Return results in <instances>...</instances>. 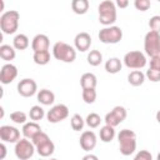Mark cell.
I'll use <instances>...</instances> for the list:
<instances>
[{"label": "cell", "instance_id": "1", "mask_svg": "<svg viewBox=\"0 0 160 160\" xmlns=\"http://www.w3.org/2000/svg\"><path fill=\"white\" fill-rule=\"evenodd\" d=\"M118 140L120 145V152L124 156L131 155L136 149V134L132 130L122 129L118 134Z\"/></svg>", "mask_w": 160, "mask_h": 160}, {"label": "cell", "instance_id": "2", "mask_svg": "<svg viewBox=\"0 0 160 160\" xmlns=\"http://www.w3.org/2000/svg\"><path fill=\"white\" fill-rule=\"evenodd\" d=\"M31 142L34 144L38 154L42 158H48L50 155L54 154L55 151V145L54 142L50 140L49 135L44 131H40L39 134H36L32 139H31Z\"/></svg>", "mask_w": 160, "mask_h": 160}, {"label": "cell", "instance_id": "3", "mask_svg": "<svg viewBox=\"0 0 160 160\" xmlns=\"http://www.w3.org/2000/svg\"><path fill=\"white\" fill-rule=\"evenodd\" d=\"M99 21L105 26H112L116 21V6L111 0H105L99 4Z\"/></svg>", "mask_w": 160, "mask_h": 160}, {"label": "cell", "instance_id": "4", "mask_svg": "<svg viewBox=\"0 0 160 160\" xmlns=\"http://www.w3.org/2000/svg\"><path fill=\"white\" fill-rule=\"evenodd\" d=\"M20 14L16 10H8L0 16V29L4 34H14L19 28Z\"/></svg>", "mask_w": 160, "mask_h": 160}, {"label": "cell", "instance_id": "5", "mask_svg": "<svg viewBox=\"0 0 160 160\" xmlns=\"http://www.w3.org/2000/svg\"><path fill=\"white\" fill-rule=\"evenodd\" d=\"M52 55L62 62H72L76 59V50L64 41H58L52 46Z\"/></svg>", "mask_w": 160, "mask_h": 160}, {"label": "cell", "instance_id": "6", "mask_svg": "<svg viewBox=\"0 0 160 160\" xmlns=\"http://www.w3.org/2000/svg\"><path fill=\"white\" fill-rule=\"evenodd\" d=\"M144 50L150 58L160 55V34L155 31H148L144 39Z\"/></svg>", "mask_w": 160, "mask_h": 160}, {"label": "cell", "instance_id": "7", "mask_svg": "<svg viewBox=\"0 0 160 160\" xmlns=\"http://www.w3.org/2000/svg\"><path fill=\"white\" fill-rule=\"evenodd\" d=\"M99 40L104 44H118L122 39V30L119 26H106L99 31Z\"/></svg>", "mask_w": 160, "mask_h": 160}, {"label": "cell", "instance_id": "8", "mask_svg": "<svg viewBox=\"0 0 160 160\" xmlns=\"http://www.w3.org/2000/svg\"><path fill=\"white\" fill-rule=\"evenodd\" d=\"M124 64L129 69H141L146 65V58L141 51L132 50L124 55Z\"/></svg>", "mask_w": 160, "mask_h": 160}, {"label": "cell", "instance_id": "9", "mask_svg": "<svg viewBox=\"0 0 160 160\" xmlns=\"http://www.w3.org/2000/svg\"><path fill=\"white\" fill-rule=\"evenodd\" d=\"M35 150L36 149H35L34 144L30 140H28V139H20L15 144V149H14L15 156L18 159H20V160H28V159H30L34 155Z\"/></svg>", "mask_w": 160, "mask_h": 160}, {"label": "cell", "instance_id": "10", "mask_svg": "<svg viewBox=\"0 0 160 160\" xmlns=\"http://www.w3.org/2000/svg\"><path fill=\"white\" fill-rule=\"evenodd\" d=\"M69 116V108L64 104H58L54 105L48 112H46V119L51 124H56L60 122L62 120H65Z\"/></svg>", "mask_w": 160, "mask_h": 160}, {"label": "cell", "instance_id": "11", "mask_svg": "<svg viewBox=\"0 0 160 160\" xmlns=\"http://www.w3.org/2000/svg\"><path fill=\"white\" fill-rule=\"evenodd\" d=\"M0 139L2 142H18L20 140V131L15 126L1 125L0 126Z\"/></svg>", "mask_w": 160, "mask_h": 160}, {"label": "cell", "instance_id": "12", "mask_svg": "<svg viewBox=\"0 0 160 160\" xmlns=\"http://www.w3.org/2000/svg\"><path fill=\"white\" fill-rule=\"evenodd\" d=\"M18 92L24 98H30L38 91V85L32 79H22L18 82Z\"/></svg>", "mask_w": 160, "mask_h": 160}, {"label": "cell", "instance_id": "13", "mask_svg": "<svg viewBox=\"0 0 160 160\" xmlns=\"http://www.w3.org/2000/svg\"><path fill=\"white\" fill-rule=\"evenodd\" d=\"M16 76H18V68L15 65H12L11 62H8L1 66V70H0L1 84H4V85L10 84L16 79Z\"/></svg>", "mask_w": 160, "mask_h": 160}, {"label": "cell", "instance_id": "14", "mask_svg": "<svg viewBox=\"0 0 160 160\" xmlns=\"http://www.w3.org/2000/svg\"><path fill=\"white\" fill-rule=\"evenodd\" d=\"M96 135L94 131L91 130H86L81 134L80 139H79V142H80V146L82 150L85 151H91L95 146H96Z\"/></svg>", "mask_w": 160, "mask_h": 160}, {"label": "cell", "instance_id": "15", "mask_svg": "<svg viewBox=\"0 0 160 160\" xmlns=\"http://www.w3.org/2000/svg\"><path fill=\"white\" fill-rule=\"evenodd\" d=\"M50 46V40L45 34H38L34 36L31 41V49L34 52L39 51H48Z\"/></svg>", "mask_w": 160, "mask_h": 160}, {"label": "cell", "instance_id": "16", "mask_svg": "<svg viewBox=\"0 0 160 160\" xmlns=\"http://www.w3.org/2000/svg\"><path fill=\"white\" fill-rule=\"evenodd\" d=\"M74 44H75V49L84 52V51H88L91 46V36L82 31V32H79L76 34L75 39H74Z\"/></svg>", "mask_w": 160, "mask_h": 160}, {"label": "cell", "instance_id": "17", "mask_svg": "<svg viewBox=\"0 0 160 160\" xmlns=\"http://www.w3.org/2000/svg\"><path fill=\"white\" fill-rule=\"evenodd\" d=\"M21 131H22V135L25 136V139H30L31 140L36 134H39L41 131V128H40V125L38 122L29 121V122H26V124L22 125Z\"/></svg>", "mask_w": 160, "mask_h": 160}, {"label": "cell", "instance_id": "18", "mask_svg": "<svg viewBox=\"0 0 160 160\" xmlns=\"http://www.w3.org/2000/svg\"><path fill=\"white\" fill-rule=\"evenodd\" d=\"M36 98H38V101L42 105H51L55 101V94L51 90H48V89L39 90Z\"/></svg>", "mask_w": 160, "mask_h": 160}, {"label": "cell", "instance_id": "19", "mask_svg": "<svg viewBox=\"0 0 160 160\" xmlns=\"http://www.w3.org/2000/svg\"><path fill=\"white\" fill-rule=\"evenodd\" d=\"M98 79L92 72H85L80 78V85L82 89H95Z\"/></svg>", "mask_w": 160, "mask_h": 160}, {"label": "cell", "instance_id": "20", "mask_svg": "<svg viewBox=\"0 0 160 160\" xmlns=\"http://www.w3.org/2000/svg\"><path fill=\"white\" fill-rule=\"evenodd\" d=\"M145 78H146V76H145L144 72H141L140 70H134V71H131V72L128 75V81H129V84L132 85V86H140V85L144 84Z\"/></svg>", "mask_w": 160, "mask_h": 160}, {"label": "cell", "instance_id": "21", "mask_svg": "<svg viewBox=\"0 0 160 160\" xmlns=\"http://www.w3.org/2000/svg\"><path fill=\"white\" fill-rule=\"evenodd\" d=\"M121 68H122V64L119 58H110L105 62V70L109 74H116L121 70Z\"/></svg>", "mask_w": 160, "mask_h": 160}, {"label": "cell", "instance_id": "22", "mask_svg": "<svg viewBox=\"0 0 160 160\" xmlns=\"http://www.w3.org/2000/svg\"><path fill=\"white\" fill-rule=\"evenodd\" d=\"M71 9L78 15H84L89 10V1L88 0H72Z\"/></svg>", "mask_w": 160, "mask_h": 160}, {"label": "cell", "instance_id": "23", "mask_svg": "<svg viewBox=\"0 0 160 160\" xmlns=\"http://www.w3.org/2000/svg\"><path fill=\"white\" fill-rule=\"evenodd\" d=\"M16 56V52H15V48L14 46H10L8 44H2L0 46V58L5 61H11L14 60Z\"/></svg>", "mask_w": 160, "mask_h": 160}, {"label": "cell", "instance_id": "24", "mask_svg": "<svg viewBox=\"0 0 160 160\" xmlns=\"http://www.w3.org/2000/svg\"><path fill=\"white\" fill-rule=\"evenodd\" d=\"M12 46L15 48V50H25L29 46V38L25 34L15 35L12 40Z\"/></svg>", "mask_w": 160, "mask_h": 160}, {"label": "cell", "instance_id": "25", "mask_svg": "<svg viewBox=\"0 0 160 160\" xmlns=\"http://www.w3.org/2000/svg\"><path fill=\"white\" fill-rule=\"evenodd\" d=\"M100 140L102 142H110L114 138H115V130L112 126H109V125H104L101 129H100Z\"/></svg>", "mask_w": 160, "mask_h": 160}, {"label": "cell", "instance_id": "26", "mask_svg": "<svg viewBox=\"0 0 160 160\" xmlns=\"http://www.w3.org/2000/svg\"><path fill=\"white\" fill-rule=\"evenodd\" d=\"M32 60L36 65H46L50 61V52L48 51H39V52H34L32 55Z\"/></svg>", "mask_w": 160, "mask_h": 160}, {"label": "cell", "instance_id": "27", "mask_svg": "<svg viewBox=\"0 0 160 160\" xmlns=\"http://www.w3.org/2000/svg\"><path fill=\"white\" fill-rule=\"evenodd\" d=\"M88 62L91 65V66H98L101 64L102 61V54L99 51V50H91L89 54H88V58H86Z\"/></svg>", "mask_w": 160, "mask_h": 160}, {"label": "cell", "instance_id": "28", "mask_svg": "<svg viewBox=\"0 0 160 160\" xmlns=\"http://www.w3.org/2000/svg\"><path fill=\"white\" fill-rule=\"evenodd\" d=\"M29 116H30V119L32 120V121H39V120H41L44 116H45V111H44V109L40 106V105H34V106H31V109L29 110Z\"/></svg>", "mask_w": 160, "mask_h": 160}, {"label": "cell", "instance_id": "29", "mask_svg": "<svg viewBox=\"0 0 160 160\" xmlns=\"http://www.w3.org/2000/svg\"><path fill=\"white\" fill-rule=\"evenodd\" d=\"M70 124H71L72 130L80 131V130H82V128H84V125H85V120L81 118L80 114H74V115L71 116V119H70Z\"/></svg>", "mask_w": 160, "mask_h": 160}, {"label": "cell", "instance_id": "30", "mask_svg": "<svg viewBox=\"0 0 160 160\" xmlns=\"http://www.w3.org/2000/svg\"><path fill=\"white\" fill-rule=\"evenodd\" d=\"M100 122H101V118H100V115H98L96 112H90V114L86 116V119H85V124H86L89 128H91V129L98 128V126L100 125Z\"/></svg>", "mask_w": 160, "mask_h": 160}, {"label": "cell", "instance_id": "31", "mask_svg": "<svg viewBox=\"0 0 160 160\" xmlns=\"http://www.w3.org/2000/svg\"><path fill=\"white\" fill-rule=\"evenodd\" d=\"M82 100L86 104H94L96 100L95 89H82Z\"/></svg>", "mask_w": 160, "mask_h": 160}, {"label": "cell", "instance_id": "32", "mask_svg": "<svg viewBox=\"0 0 160 160\" xmlns=\"http://www.w3.org/2000/svg\"><path fill=\"white\" fill-rule=\"evenodd\" d=\"M10 119L15 122V124H26V119H28V115L24 112V111H14L10 114Z\"/></svg>", "mask_w": 160, "mask_h": 160}, {"label": "cell", "instance_id": "33", "mask_svg": "<svg viewBox=\"0 0 160 160\" xmlns=\"http://www.w3.org/2000/svg\"><path fill=\"white\" fill-rule=\"evenodd\" d=\"M111 112L116 116V119L120 121V122H122L125 119H126V109L124 108V106H120V105H118V106H114L112 108V110H111Z\"/></svg>", "mask_w": 160, "mask_h": 160}, {"label": "cell", "instance_id": "34", "mask_svg": "<svg viewBox=\"0 0 160 160\" xmlns=\"http://www.w3.org/2000/svg\"><path fill=\"white\" fill-rule=\"evenodd\" d=\"M149 28L151 29V31H155V32L160 34V15H154V16L150 18Z\"/></svg>", "mask_w": 160, "mask_h": 160}, {"label": "cell", "instance_id": "35", "mask_svg": "<svg viewBox=\"0 0 160 160\" xmlns=\"http://www.w3.org/2000/svg\"><path fill=\"white\" fill-rule=\"evenodd\" d=\"M145 76H146L150 81L158 82V81H160V70H155V69L149 68V70H146Z\"/></svg>", "mask_w": 160, "mask_h": 160}, {"label": "cell", "instance_id": "36", "mask_svg": "<svg viewBox=\"0 0 160 160\" xmlns=\"http://www.w3.org/2000/svg\"><path fill=\"white\" fill-rule=\"evenodd\" d=\"M104 121H105V125H109V126H112V128H115V126H118V125L120 124V121L116 119V116H115L111 111L105 115Z\"/></svg>", "mask_w": 160, "mask_h": 160}, {"label": "cell", "instance_id": "37", "mask_svg": "<svg viewBox=\"0 0 160 160\" xmlns=\"http://www.w3.org/2000/svg\"><path fill=\"white\" fill-rule=\"evenodd\" d=\"M134 5L138 10L140 11H146L150 6H151V2L149 0H135L134 1Z\"/></svg>", "mask_w": 160, "mask_h": 160}, {"label": "cell", "instance_id": "38", "mask_svg": "<svg viewBox=\"0 0 160 160\" xmlns=\"http://www.w3.org/2000/svg\"><path fill=\"white\" fill-rule=\"evenodd\" d=\"M134 160H152V155L148 150H140L139 152H136Z\"/></svg>", "mask_w": 160, "mask_h": 160}, {"label": "cell", "instance_id": "39", "mask_svg": "<svg viewBox=\"0 0 160 160\" xmlns=\"http://www.w3.org/2000/svg\"><path fill=\"white\" fill-rule=\"evenodd\" d=\"M150 68L155 70H160V55L150 59Z\"/></svg>", "mask_w": 160, "mask_h": 160}, {"label": "cell", "instance_id": "40", "mask_svg": "<svg viewBox=\"0 0 160 160\" xmlns=\"http://www.w3.org/2000/svg\"><path fill=\"white\" fill-rule=\"evenodd\" d=\"M0 150H1L0 159H1V160H4V159H5V156H6V146H5V144H4V142H1V144H0Z\"/></svg>", "mask_w": 160, "mask_h": 160}, {"label": "cell", "instance_id": "41", "mask_svg": "<svg viewBox=\"0 0 160 160\" xmlns=\"http://www.w3.org/2000/svg\"><path fill=\"white\" fill-rule=\"evenodd\" d=\"M81 160H99V158L95 155V154H91V152H89V154H86Z\"/></svg>", "mask_w": 160, "mask_h": 160}, {"label": "cell", "instance_id": "42", "mask_svg": "<svg viewBox=\"0 0 160 160\" xmlns=\"http://www.w3.org/2000/svg\"><path fill=\"white\" fill-rule=\"evenodd\" d=\"M116 5L119 8H126L129 5V1L128 0H116Z\"/></svg>", "mask_w": 160, "mask_h": 160}, {"label": "cell", "instance_id": "43", "mask_svg": "<svg viewBox=\"0 0 160 160\" xmlns=\"http://www.w3.org/2000/svg\"><path fill=\"white\" fill-rule=\"evenodd\" d=\"M156 120H158V122L160 124V110L156 112Z\"/></svg>", "mask_w": 160, "mask_h": 160}, {"label": "cell", "instance_id": "44", "mask_svg": "<svg viewBox=\"0 0 160 160\" xmlns=\"http://www.w3.org/2000/svg\"><path fill=\"white\" fill-rule=\"evenodd\" d=\"M156 160H160V152L158 154V156H156Z\"/></svg>", "mask_w": 160, "mask_h": 160}, {"label": "cell", "instance_id": "45", "mask_svg": "<svg viewBox=\"0 0 160 160\" xmlns=\"http://www.w3.org/2000/svg\"><path fill=\"white\" fill-rule=\"evenodd\" d=\"M50 160H58V159H55V158H52V159H50Z\"/></svg>", "mask_w": 160, "mask_h": 160}]
</instances>
